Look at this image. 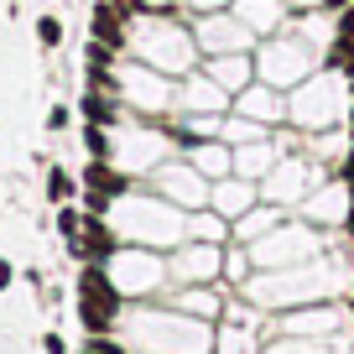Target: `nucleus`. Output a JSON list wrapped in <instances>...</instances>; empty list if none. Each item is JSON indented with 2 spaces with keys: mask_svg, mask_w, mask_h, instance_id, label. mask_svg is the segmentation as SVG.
<instances>
[{
  "mask_svg": "<svg viewBox=\"0 0 354 354\" xmlns=\"http://www.w3.org/2000/svg\"><path fill=\"white\" fill-rule=\"evenodd\" d=\"M78 292H84V308H100V313H120V292L110 287L100 266H84V277H78Z\"/></svg>",
  "mask_w": 354,
  "mask_h": 354,
  "instance_id": "obj_1",
  "label": "nucleus"
},
{
  "mask_svg": "<svg viewBox=\"0 0 354 354\" xmlns=\"http://www.w3.org/2000/svg\"><path fill=\"white\" fill-rule=\"evenodd\" d=\"M73 250H78V255H88V261H104V255H115V234L104 230L100 214H88V219H84V234L73 240Z\"/></svg>",
  "mask_w": 354,
  "mask_h": 354,
  "instance_id": "obj_2",
  "label": "nucleus"
},
{
  "mask_svg": "<svg viewBox=\"0 0 354 354\" xmlns=\"http://www.w3.org/2000/svg\"><path fill=\"white\" fill-rule=\"evenodd\" d=\"M84 188H88V193H104V198H120L131 183H125L110 162H88V167H84Z\"/></svg>",
  "mask_w": 354,
  "mask_h": 354,
  "instance_id": "obj_3",
  "label": "nucleus"
},
{
  "mask_svg": "<svg viewBox=\"0 0 354 354\" xmlns=\"http://www.w3.org/2000/svg\"><path fill=\"white\" fill-rule=\"evenodd\" d=\"M84 115H88V125H110V120H115V104L100 100V94H88V100H84Z\"/></svg>",
  "mask_w": 354,
  "mask_h": 354,
  "instance_id": "obj_4",
  "label": "nucleus"
},
{
  "mask_svg": "<svg viewBox=\"0 0 354 354\" xmlns=\"http://www.w3.org/2000/svg\"><path fill=\"white\" fill-rule=\"evenodd\" d=\"M214 73H219V78H224V84H230V88H234V84H245V78H250V63H245V57H224V63H219V68H214Z\"/></svg>",
  "mask_w": 354,
  "mask_h": 354,
  "instance_id": "obj_5",
  "label": "nucleus"
},
{
  "mask_svg": "<svg viewBox=\"0 0 354 354\" xmlns=\"http://www.w3.org/2000/svg\"><path fill=\"white\" fill-rule=\"evenodd\" d=\"M84 146H88V156H94V162H104V156H110V136H104V125H88V131H84Z\"/></svg>",
  "mask_w": 354,
  "mask_h": 354,
  "instance_id": "obj_6",
  "label": "nucleus"
},
{
  "mask_svg": "<svg viewBox=\"0 0 354 354\" xmlns=\"http://www.w3.org/2000/svg\"><path fill=\"white\" fill-rule=\"evenodd\" d=\"M47 193H53L57 203H68V198H73V177H68L63 167H53V177H47Z\"/></svg>",
  "mask_w": 354,
  "mask_h": 354,
  "instance_id": "obj_7",
  "label": "nucleus"
},
{
  "mask_svg": "<svg viewBox=\"0 0 354 354\" xmlns=\"http://www.w3.org/2000/svg\"><path fill=\"white\" fill-rule=\"evenodd\" d=\"M57 230H63L68 245H73L78 234H84V214H78V209H63V214H57Z\"/></svg>",
  "mask_w": 354,
  "mask_h": 354,
  "instance_id": "obj_8",
  "label": "nucleus"
},
{
  "mask_svg": "<svg viewBox=\"0 0 354 354\" xmlns=\"http://www.w3.org/2000/svg\"><path fill=\"white\" fill-rule=\"evenodd\" d=\"M37 37H42V47H57L63 42V21H57V16H42V21H37Z\"/></svg>",
  "mask_w": 354,
  "mask_h": 354,
  "instance_id": "obj_9",
  "label": "nucleus"
},
{
  "mask_svg": "<svg viewBox=\"0 0 354 354\" xmlns=\"http://www.w3.org/2000/svg\"><path fill=\"white\" fill-rule=\"evenodd\" d=\"M240 203H250V188H234L230 183V188H224V209H240Z\"/></svg>",
  "mask_w": 354,
  "mask_h": 354,
  "instance_id": "obj_10",
  "label": "nucleus"
},
{
  "mask_svg": "<svg viewBox=\"0 0 354 354\" xmlns=\"http://www.w3.org/2000/svg\"><path fill=\"white\" fill-rule=\"evenodd\" d=\"M339 42H354V11L339 16Z\"/></svg>",
  "mask_w": 354,
  "mask_h": 354,
  "instance_id": "obj_11",
  "label": "nucleus"
},
{
  "mask_svg": "<svg viewBox=\"0 0 354 354\" xmlns=\"http://www.w3.org/2000/svg\"><path fill=\"white\" fill-rule=\"evenodd\" d=\"M42 349H47V354H68V344L57 339V333H47V339H42Z\"/></svg>",
  "mask_w": 354,
  "mask_h": 354,
  "instance_id": "obj_12",
  "label": "nucleus"
},
{
  "mask_svg": "<svg viewBox=\"0 0 354 354\" xmlns=\"http://www.w3.org/2000/svg\"><path fill=\"white\" fill-rule=\"evenodd\" d=\"M0 287H11V261H0Z\"/></svg>",
  "mask_w": 354,
  "mask_h": 354,
  "instance_id": "obj_13",
  "label": "nucleus"
},
{
  "mask_svg": "<svg viewBox=\"0 0 354 354\" xmlns=\"http://www.w3.org/2000/svg\"><path fill=\"white\" fill-rule=\"evenodd\" d=\"M349 234H354V203H349Z\"/></svg>",
  "mask_w": 354,
  "mask_h": 354,
  "instance_id": "obj_14",
  "label": "nucleus"
},
{
  "mask_svg": "<svg viewBox=\"0 0 354 354\" xmlns=\"http://www.w3.org/2000/svg\"><path fill=\"white\" fill-rule=\"evenodd\" d=\"M84 354H100V349H94V344H88V349H84Z\"/></svg>",
  "mask_w": 354,
  "mask_h": 354,
  "instance_id": "obj_15",
  "label": "nucleus"
}]
</instances>
